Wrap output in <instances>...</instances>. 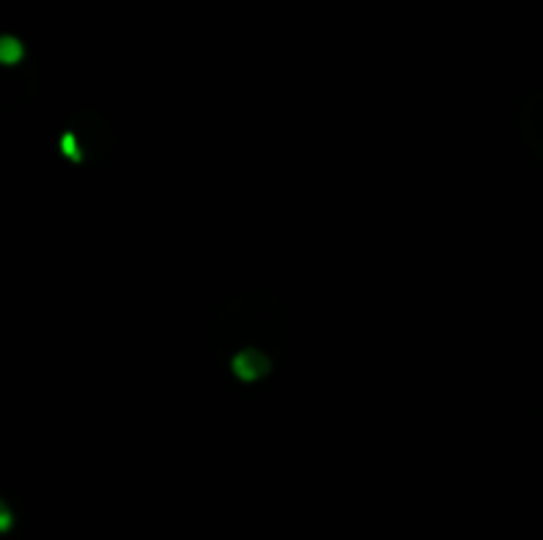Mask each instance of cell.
<instances>
[{
    "label": "cell",
    "instance_id": "obj_2",
    "mask_svg": "<svg viewBox=\"0 0 543 540\" xmlns=\"http://www.w3.org/2000/svg\"><path fill=\"white\" fill-rule=\"evenodd\" d=\"M58 146H61V154L77 167L95 165L103 157H109V151L114 149L112 125L93 109H80L66 120Z\"/></svg>",
    "mask_w": 543,
    "mask_h": 540
},
{
    "label": "cell",
    "instance_id": "obj_1",
    "mask_svg": "<svg viewBox=\"0 0 543 540\" xmlns=\"http://www.w3.org/2000/svg\"><path fill=\"white\" fill-rule=\"evenodd\" d=\"M291 313L271 291H239L212 323V353L242 387H260L279 373L291 350Z\"/></svg>",
    "mask_w": 543,
    "mask_h": 540
}]
</instances>
